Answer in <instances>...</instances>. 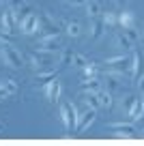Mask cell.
<instances>
[{
  "mask_svg": "<svg viewBox=\"0 0 144 146\" xmlns=\"http://www.w3.org/2000/svg\"><path fill=\"white\" fill-rule=\"evenodd\" d=\"M0 58L5 60V64H9L11 69H19V67H24V56H22V52H19L15 45H11V43H2Z\"/></svg>",
  "mask_w": 144,
  "mask_h": 146,
  "instance_id": "obj_1",
  "label": "cell"
},
{
  "mask_svg": "<svg viewBox=\"0 0 144 146\" xmlns=\"http://www.w3.org/2000/svg\"><path fill=\"white\" fill-rule=\"evenodd\" d=\"M56 60V54H52V52H43V50H37L32 52L30 56H28V62H30V67L35 69V71H43V69H47L50 64H54Z\"/></svg>",
  "mask_w": 144,
  "mask_h": 146,
  "instance_id": "obj_2",
  "label": "cell"
},
{
  "mask_svg": "<svg viewBox=\"0 0 144 146\" xmlns=\"http://www.w3.org/2000/svg\"><path fill=\"white\" fill-rule=\"evenodd\" d=\"M60 118H63V125H65V131L71 133L75 129V123H77V110L73 103H63L60 105Z\"/></svg>",
  "mask_w": 144,
  "mask_h": 146,
  "instance_id": "obj_3",
  "label": "cell"
},
{
  "mask_svg": "<svg viewBox=\"0 0 144 146\" xmlns=\"http://www.w3.org/2000/svg\"><path fill=\"white\" fill-rule=\"evenodd\" d=\"M43 95H45V99L50 101V103H58L60 95H63V84L56 82V78L50 80V82H45L43 84Z\"/></svg>",
  "mask_w": 144,
  "mask_h": 146,
  "instance_id": "obj_4",
  "label": "cell"
},
{
  "mask_svg": "<svg viewBox=\"0 0 144 146\" xmlns=\"http://www.w3.org/2000/svg\"><path fill=\"white\" fill-rule=\"evenodd\" d=\"M95 118H97V110H93V108H86V112H84V114H77L75 131H77V133H84L86 129H88L90 125L95 123Z\"/></svg>",
  "mask_w": 144,
  "mask_h": 146,
  "instance_id": "obj_5",
  "label": "cell"
},
{
  "mask_svg": "<svg viewBox=\"0 0 144 146\" xmlns=\"http://www.w3.org/2000/svg\"><path fill=\"white\" fill-rule=\"evenodd\" d=\"M19 28H22L24 35H35V32H39V15L37 13H26L22 17V22H19Z\"/></svg>",
  "mask_w": 144,
  "mask_h": 146,
  "instance_id": "obj_6",
  "label": "cell"
},
{
  "mask_svg": "<svg viewBox=\"0 0 144 146\" xmlns=\"http://www.w3.org/2000/svg\"><path fill=\"white\" fill-rule=\"evenodd\" d=\"M39 50H43V52H52V54H58V52L63 50L60 36H58V35H47V36H43V39L39 41Z\"/></svg>",
  "mask_w": 144,
  "mask_h": 146,
  "instance_id": "obj_7",
  "label": "cell"
},
{
  "mask_svg": "<svg viewBox=\"0 0 144 146\" xmlns=\"http://www.w3.org/2000/svg\"><path fill=\"white\" fill-rule=\"evenodd\" d=\"M110 131H114L118 137H135L138 135V129H135L133 123H112Z\"/></svg>",
  "mask_w": 144,
  "mask_h": 146,
  "instance_id": "obj_8",
  "label": "cell"
},
{
  "mask_svg": "<svg viewBox=\"0 0 144 146\" xmlns=\"http://www.w3.org/2000/svg\"><path fill=\"white\" fill-rule=\"evenodd\" d=\"M17 26H19V22H17L15 11H13V9H11V11H5V13H2V19H0V30L11 32V35H13Z\"/></svg>",
  "mask_w": 144,
  "mask_h": 146,
  "instance_id": "obj_9",
  "label": "cell"
},
{
  "mask_svg": "<svg viewBox=\"0 0 144 146\" xmlns=\"http://www.w3.org/2000/svg\"><path fill=\"white\" fill-rule=\"evenodd\" d=\"M129 116H131V120H140V118H144V99H138L135 97V101H133V105L129 108Z\"/></svg>",
  "mask_w": 144,
  "mask_h": 146,
  "instance_id": "obj_10",
  "label": "cell"
},
{
  "mask_svg": "<svg viewBox=\"0 0 144 146\" xmlns=\"http://www.w3.org/2000/svg\"><path fill=\"white\" fill-rule=\"evenodd\" d=\"M82 101H84L86 108H93V110H99V108H101L99 97H97V92H93V90H84V95H82Z\"/></svg>",
  "mask_w": 144,
  "mask_h": 146,
  "instance_id": "obj_11",
  "label": "cell"
},
{
  "mask_svg": "<svg viewBox=\"0 0 144 146\" xmlns=\"http://www.w3.org/2000/svg\"><path fill=\"white\" fill-rule=\"evenodd\" d=\"M97 97H99L101 108H112V105H114L112 90H108V88H99V90H97Z\"/></svg>",
  "mask_w": 144,
  "mask_h": 146,
  "instance_id": "obj_12",
  "label": "cell"
},
{
  "mask_svg": "<svg viewBox=\"0 0 144 146\" xmlns=\"http://www.w3.org/2000/svg\"><path fill=\"white\" fill-rule=\"evenodd\" d=\"M84 7H86V15H88L90 19L101 17V13H103V11H101V5L97 2V0H88V2H86Z\"/></svg>",
  "mask_w": 144,
  "mask_h": 146,
  "instance_id": "obj_13",
  "label": "cell"
},
{
  "mask_svg": "<svg viewBox=\"0 0 144 146\" xmlns=\"http://www.w3.org/2000/svg\"><path fill=\"white\" fill-rule=\"evenodd\" d=\"M103 30H105V24H103V19L101 17H95L93 19V24H90V36H93V39H99L101 35H103Z\"/></svg>",
  "mask_w": 144,
  "mask_h": 146,
  "instance_id": "obj_14",
  "label": "cell"
},
{
  "mask_svg": "<svg viewBox=\"0 0 144 146\" xmlns=\"http://www.w3.org/2000/svg\"><path fill=\"white\" fill-rule=\"evenodd\" d=\"M82 90H93V92H97L101 88V82H99V78L95 75V78H82Z\"/></svg>",
  "mask_w": 144,
  "mask_h": 146,
  "instance_id": "obj_15",
  "label": "cell"
},
{
  "mask_svg": "<svg viewBox=\"0 0 144 146\" xmlns=\"http://www.w3.org/2000/svg\"><path fill=\"white\" fill-rule=\"evenodd\" d=\"M118 24L123 26V30H125V28H133V24H135V15L131 13V11H123V13L118 15Z\"/></svg>",
  "mask_w": 144,
  "mask_h": 146,
  "instance_id": "obj_16",
  "label": "cell"
},
{
  "mask_svg": "<svg viewBox=\"0 0 144 146\" xmlns=\"http://www.w3.org/2000/svg\"><path fill=\"white\" fill-rule=\"evenodd\" d=\"M114 43H116V47H123V50H133V41L125 35V30L116 35V41H114Z\"/></svg>",
  "mask_w": 144,
  "mask_h": 146,
  "instance_id": "obj_17",
  "label": "cell"
},
{
  "mask_svg": "<svg viewBox=\"0 0 144 146\" xmlns=\"http://www.w3.org/2000/svg\"><path fill=\"white\" fill-rule=\"evenodd\" d=\"M71 60H73V52L69 50V47H63V50H60V60H58L60 69L69 67V64H71Z\"/></svg>",
  "mask_w": 144,
  "mask_h": 146,
  "instance_id": "obj_18",
  "label": "cell"
},
{
  "mask_svg": "<svg viewBox=\"0 0 144 146\" xmlns=\"http://www.w3.org/2000/svg\"><path fill=\"white\" fill-rule=\"evenodd\" d=\"M65 30H67V35H69V36H73V39L82 35V26H80L77 22H69L67 26H65Z\"/></svg>",
  "mask_w": 144,
  "mask_h": 146,
  "instance_id": "obj_19",
  "label": "cell"
},
{
  "mask_svg": "<svg viewBox=\"0 0 144 146\" xmlns=\"http://www.w3.org/2000/svg\"><path fill=\"white\" fill-rule=\"evenodd\" d=\"M95 75H99V67L97 64H86L84 69H82V78H95Z\"/></svg>",
  "mask_w": 144,
  "mask_h": 146,
  "instance_id": "obj_20",
  "label": "cell"
},
{
  "mask_svg": "<svg viewBox=\"0 0 144 146\" xmlns=\"http://www.w3.org/2000/svg\"><path fill=\"white\" fill-rule=\"evenodd\" d=\"M2 86L7 88V92H9V95H15V92L19 90V86H17V82H15V80H2Z\"/></svg>",
  "mask_w": 144,
  "mask_h": 146,
  "instance_id": "obj_21",
  "label": "cell"
},
{
  "mask_svg": "<svg viewBox=\"0 0 144 146\" xmlns=\"http://www.w3.org/2000/svg\"><path fill=\"white\" fill-rule=\"evenodd\" d=\"M101 19H103L105 26H114V24H118V15H114V13H101Z\"/></svg>",
  "mask_w": 144,
  "mask_h": 146,
  "instance_id": "obj_22",
  "label": "cell"
},
{
  "mask_svg": "<svg viewBox=\"0 0 144 146\" xmlns=\"http://www.w3.org/2000/svg\"><path fill=\"white\" fill-rule=\"evenodd\" d=\"M75 67H80V69H84L86 64H88V58L86 56H82V54H73V60H71Z\"/></svg>",
  "mask_w": 144,
  "mask_h": 146,
  "instance_id": "obj_23",
  "label": "cell"
},
{
  "mask_svg": "<svg viewBox=\"0 0 144 146\" xmlns=\"http://www.w3.org/2000/svg\"><path fill=\"white\" fill-rule=\"evenodd\" d=\"M56 73H58L56 69H54V71H47V73H39V75H37V80L45 84V82H50V80H54V78H56Z\"/></svg>",
  "mask_w": 144,
  "mask_h": 146,
  "instance_id": "obj_24",
  "label": "cell"
},
{
  "mask_svg": "<svg viewBox=\"0 0 144 146\" xmlns=\"http://www.w3.org/2000/svg\"><path fill=\"white\" fill-rule=\"evenodd\" d=\"M125 35L129 36V39H131L133 43L138 41V30H135V26H133V28H125Z\"/></svg>",
  "mask_w": 144,
  "mask_h": 146,
  "instance_id": "obj_25",
  "label": "cell"
},
{
  "mask_svg": "<svg viewBox=\"0 0 144 146\" xmlns=\"http://www.w3.org/2000/svg\"><path fill=\"white\" fill-rule=\"evenodd\" d=\"M133 101H135L133 95H127V97H125V110H127V112H129V108L133 105Z\"/></svg>",
  "mask_w": 144,
  "mask_h": 146,
  "instance_id": "obj_26",
  "label": "cell"
},
{
  "mask_svg": "<svg viewBox=\"0 0 144 146\" xmlns=\"http://www.w3.org/2000/svg\"><path fill=\"white\" fill-rule=\"evenodd\" d=\"M135 82H138V88H140V95H144V75H140V78L135 80Z\"/></svg>",
  "mask_w": 144,
  "mask_h": 146,
  "instance_id": "obj_27",
  "label": "cell"
},
{
  "mask_svg": "<svg viewBox=\"0 0 144 146\" xmlns=\"http://www.w3.org/2000/svg\"><path fill=\"white\" fill-rule=\"evenodd\" d=\"M7 97H11V95L7 92V88L2 86V82H0V99H7Z\"/></svg>",
  "mask_w": 144,
  "mask_h": 146,
  "instance_id": "obj_28",
  "label": "cell"
},
{
  "mask_svg": "<svg viewBox=\"0 0 144 146\" xmlns=\"http://www.w3.org/2000/svg\"><path fill=\"white\" fill-rule=\"evenodd\" d=\"M88 0H71V5H86Z\"/></svg>",
  "mask_w": 144,
  "mask_h": 146,
  "instance_id": "obj_29",
  "label": "cell"
},
{
  "mask_svg": "<svg viewBox=\"0 0 144 146\" xmlns=\"http://www.w3.org/2000/svg\"><path fill=\"white\" fill-rule=\"evenodd\" d=\"M116 5L118 7H125V5H129V0H116Z\"/></svg>",
  "mask_w": 144,
  "mask_h": 146,
  "instance_id": "obj_30",
  "label": "cell"
},
{
  "mask_svg": "<svg viewBox=\"0 0 144 146\" xmlns=\"http://www.w3.org/2000/svg\"><path fill=\"white\" fill-rule=\"evenodd\" d=\"M140 137H144V131H140Z\"/></svg>",
  "mask_w": 144,
  "mask_h": 146,
  "instance_id": "obj_31",
  "label": "cell"
},
{
  "mask_svg": "<svg viewBox=\"0 0 144 146\" xmlns=\"http://www.w3.org/2000/svg\"><path fill=\"white\" fill-rule=\"evenodd\" d=\"M65 2H69V5H71V0H65Z\"/></svg>",
  "mask_w": 144,
  "mask_h": 146,
  "instance_id": "obj_32",
  "label": "cell"
},
{
  "mask_svg": "<svg viewBox=\"0 0 144 146\" xmlns=\"http://www.w3.org/2000/svg\"><path fill=\"white\" fill-rule=\"evenodd\" d=\"M2 2H11V0H2Z\"/></svg>",
  "mask_w": 144,
  "mask_h": 146,
  "instance_id": "obj_33",
  "label": "cell"
},
{
  "mask_svg": "<svg viewBox=\"0 0 144 146\" xmlns=\"http://www.w3.org/2000/svg\"><path fill=\"white\" fill-rule=\"evenodd\" d=\"M142 41H144V32H142Z\"/></svg>",
  "mask_w": 144,
  "mask_h": 146,
  "instance_id": "obj_34",
  "label": "cell"
},
{
  "mask_svg": "<svg viewBox=\"0 0 144 146\" xmlns=\"http://www.w3.org/2000/svg\"><path fill=\"white\" fill-rule=\"evenodd\" d=\"M0 50H2V43H0Z\"/></svg>",
  "mask_w": 144,
  "mask_h": 146,
  "instance_id": "obj_35",
  "label": "cell"
},
{
  "mask_svg": "<svg viewBox=\"0 0 144 146\" xmlns=\"http://www.w3.org/2000/svg\"><path fill=\"white\" fill-rule=\"evenodd\" d=\"M0 127H2V123H0Z\"/></svg>",
  "mask_w": 144,
  "mask_h": 146,
  "instance_id": "obj_36",
  "label": "cell"
}]
</instances>
